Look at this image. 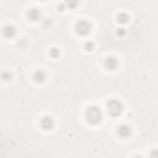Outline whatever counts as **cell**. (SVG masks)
<instances>
[{"label":"cell","instance_id":"1","mask_svg":"<svg viewBox=\"0 0 158 158\" xmlns=\"http://www.w3.org/2000/svg\"><path fill=\"white\" fill-rule=\"evenodd\" d=\"M85 115H87V120L93 125H97V123H99L101 121V110L98 106L88 107Z\"/></svg>","mask_w":158,"mask_h":158},{"label":"cell","instance_id":"2","mask_svg":"<svg viewBox=\"0 0 158 158\" xmlns=\"http://www.w3.org/2000/svg\"><path fill=\"white\" fill-rule=\"evenodd\" d=\"M122 104L121 101L116 100V99H113L107 101V111L111 114L113 116H119L121 113H122Z\"/></svg>","mask_w":158,"mask_h":158},{"label":"cell","instance_id":"3","mask_svg":"<svg viewBox=\"0 0 158 158\" xmlns=\"http://www.w3.org/2000/svg\"><path fill=\"white\" fill-rule=\"evenodd\" d=\"M75 30H77V32L79 35L85 36V35H88L90 31H91V24L89 21H87V20H79L77 22Z\"/></svg>","mask_w":158,"mask_h":158},{"label":"cell","instance_id":"4","mask_svg":"<svg viewBox=\"0 0 158 158\" xmlns=\"http://www.w3.org/2000/svg\"><path fill=\"white\" fill-rule=\"evenodd\" d=\"M117 64H119V63H117V61H116L115 57H109L105 61V67L109 71H115L117 68Z\"/></svg>","mask_w":158,"mask_h":158},{"label":"cell","instance_id":"5","mask_svg":"<svg viewBox=\"0 0 158 158\" xmlns=\"http://www.w3.org/2000/svg\"><path fill=\"white\" fill-rule=\"evenodd\" d=\"M41 125H42V127L44 130H51L53 127V125H54V121L51 116H44L41 121Z\"/></svg>","mask_w":158,"mask_h":158},{"label":"cell","instance_id":"6","mask_svg":"<svg viewBox=\"0 0 158 158\" xmlns=\"http://www.w3.org/2000/svg\"><path fill=\"white\" fill-rule=\"evenodd\" d=\"M117 133L121 136V137H129L130 133H131V129H130V126L127 125H121L119 130H117Z\"/></svg>","mask_w":158,"mask_h":158},{"label":"cell","instance_id":"7","mask_svg":"<svg viewBox=\"0 0 158 158\" xmlns=\"http://www.w3.org/2000/svg\"><path fill=\"white\" fill-rule=\"evenodd\" d=\"M3 34H4V36H5L6 38H10V37H14V36H15V34H16V30H15L14 26L8 25V26L4 27Z\"/></svg>","mask_w":158,"mask_h":158},{"label":"cell","instance_id":"8","mask_svg":"<svg viewBox=\"0 0 158 158\" xmlns=\"http://www.w3.org/2000/svg\"><path fill=\"white\" fill-rule=\"evenodd\" d=\"M27 15H28L30 20L36 21V20H38V18H40V11H38L37 9H30L28 12H27Z\"/></svg>","mask_w":158,"mask_h":158},{"label":"cell","instance_id":"9","mask_svg":"<svg viewBox=\"0 0 158 158\" xmlns=\"http://www.w3.org/2000/svg\"><path fill=\"white\" fill-rule=\"evenodd\" d=\"M34 79L36 82H43L46 79V74L43 71H37L35 74H34Z\"/></svg>","mask_w":158,"mask_h":158},{"label":"cell","instance_id":"10","mask_svg":"<svg viewBox=\"0 0 158 158\" xmlns=\"http://www.w3.org/2000/svg\"><path fill=\"white\" fill-rule=\"evenodd\" d=\"M129 15L127 14H125V12H121V14H119L117 15V21L120 22V24H126L129 21Z\"/></svg>","mask_w":158,"mask_h":158},{"label":"cell","instance_id":"11","mask_svg":"<svg viewBox=\"0 0 158 158\" xmlns=\"http://www.w3.org/2000/svg\"><path fill=\"white\" fill-rule=\"evenodd\" d=\"M79 0H64V6L69 8V9H74L77 8Z\"/></svg>","mask_w":158,"mask_h":158},{"label":"cell","instance_id":"12","mask_svg":"<svg viewBox=\"0 0 158 158\" xmlns=\"http://www.w3.org/2000/svg\"><path fill=\"white\" fill-rule=\"evenodd\" d=\"M51 56H52L53 58H57V57L59 56V50H57V48H52V50H51Z\"/></svg>","mask_w":158,"mask_h":158},{"label":"cell","instance_id":"13","mask_svg":"<svg viewBox=\"0 0 158 158\" xmlns=\"http://www.w3.org/2000/svg\"><path fill=\"white\" fill-rule=\"evenodd\" d=\"M93 46H94L93 42H87V43H85V50H87V51H91V50H93Z\"/></svg>","mask_w":158,"mask_h":158},{"label":"cell","instance_id":"14","mask_svg":"<svg viewBox=\"0 0 158 158\" xmlns=\"http://www.w3.org/2000/svg\"><path fill=\"white\" fill-rule=\"evenodd\" d=\"M125 35V28H119L117 30V36H123Z\"/></svg>","mask_w":158,"mask_h":158}]
</instances>
